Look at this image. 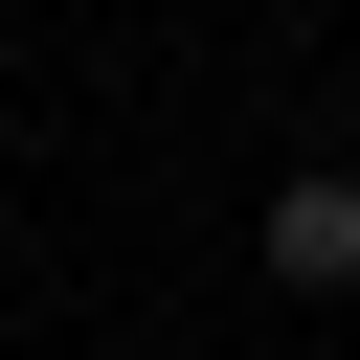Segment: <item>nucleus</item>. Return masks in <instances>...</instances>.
I'll list each match as a JSON object with an SVG mask.
<instances>
[{"label":"nucleus","mask_w":360,"mask_h":360,"mask_svg":"<svg viewBox=\"0 0 360 360\" xmlns=\"http://www.w3.org/2000/svg\"><path fill=\"white\" fill-rule=\"evenodd\" d=\"M270 292H360V180H270Z\"/></svg>","instance_id":"obj_1"}]
</instances>
